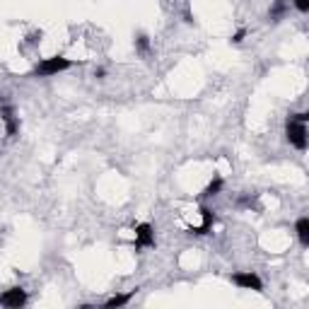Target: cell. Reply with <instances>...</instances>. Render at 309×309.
I'll return each mask as SVG.
<instances>
[{"label":"cell","mask_w":309,"mask_h":309,"mask_svg":"<svg viewBox=\"0 0 309 309\" xmlns=\"http://www.w3.org/2000/svg\"><path fill=\"white\" fill-rule=\"evenodd\" d=\"M70 65H73V60L63 58V56H51V58H43L34 68V73L41 77H49V75H58L63 70H68Z\"/></svg>","instance_id":"obj_1"},{"label":"cell","mask_w":309,"mask_h":309,"mask_svg":"<svg viewBox=\"0 0 309 309\" xmlns=\"http://www.w3.org/2000/svg\"><path fill=\"white\" fill-rule=\"evenodd\" d=\"M285 136H288V143L297 150H304L307 147V126L300 123L295 119H288V126H285Z\"/></svg>","instance_id":"obj_2"},{"label":"cell","mask_w":309,"mask_h":309,"mask_svg":"<svg viewBox=\"0 0 309 309\" xmlns=\"http://www.w3.org/2000/svg\"><path fill=\"white\" fill-rule=\"evenodd\" d=\"M25 302H27L25 288H10V290H5L0 295V304H3V307L19 309V307H25Z\"/></svg>","instance_id":"obj_3"},{"label":"cell","mask_w":309,"mask_h":309,"mask_svg":"<svg viewBox=\"0 0 309 309\" xmlns=\"http://www.w3.org/2000/svg\"><path fill=\"white\" fill-rule=\"evenodd\" d=\"M133 244H136V249H143V247H152V244H154V230H152V225H147V223H140V225H138Z\"/></svg>","instance_id":"obj_4"},{"label":"cell","mask_w":309,"mask_h":309,"mask_svg":"<svg viewBox=\"0 0 309 309\" xmlns=\"http://www.w3.org/2000/svg\"><path fill=\"white\" fill-rule=\"evenodd\" d=\"M232 283L244 288V290H256V292L263 288V283H261V278L256 273H234L232 275Z\"/></svg>","instance_id":"obj_5"},{"label":"cell","mask_w":309,"mask_h":309,"mask_svg":"<svg viewBox=\"0 0 309 309\" xmlns=\"http://www.w3.org/2000/svg\"><path fill=\"white\" fill-rule=\"evenodd\" d=\"M0 116L5 121V130H8V136H15L19 128V121L15 116V109L10 106V104H0Z\"/></svg>","instance_id":"obj_6"},{"label":"cell","mask_w":309,"mask_h":309,"mask_svg":"<svg viewBox=\"0 0 309 309\" xmlns=\"http://www.w3.org/2000/svg\"><path fill=\"white\" fill-rule=\"evenodd\" d=\"M201 215H203V225L201 227H193V234H206L210 227H213V223H215V215H213V210H208V208H201Z\"/></svg>","instance_id":"obj_7"},{"label":"cell","mask_w":309,"mask_h":309,"mask_svg":"<svg viewBox=\"0 0 309 309\" xmlns=\"http://www.w3.org/2000/svg\"><path fill=\"white\" fill-rule=\"evenodd\" d=\"M295 227H297V234H300V241H302V244H304V247H307V244H309V217H300Z\"/></svg>","instance_id":"obj_8"},{"label":"cell","mask_w":309,"mask_h":309,"mask_svg":"<svg viewBox=\"0 0 309 309\" xmlns=\"http://www.w3.org/2000/svg\"><path fill=\"white\" fill-rule=\"evenodd\" d=\"M128 302H130V292H128V295H116V297H112V300H106L104 307L114 309V307H123V304H128Z\"/></svg>","instance_id":"obj_9"},{"label":"cell","mask_w":309,"mask_h":309,"mask_svg":"<svg viewBox=\"0 0 309 309\" xmlns=\"http://www.w3.org/2000/svg\"><path fill=\"white\" fill-rule=\"evenodd\" d=\"M223 186H225V181L217 176V179H213V181H210V184L206 186L203 196H215V193H220V191H223Z\"/></svg>","instance_id":"obj_10"},{"label":"cell","mask_w":309,"mask_h":309,"mask_svg":"<svg viewBox=\"0 0 309 309\" xmlns=\"http://www.w3.org/2000/svg\"><path fill=\"white\" fill-rule=\"evenodd\" d=\"M136 49H138V53L147 56V53H150V39H147L145 34H140V36L136 39Z\"/></svg>","instance_id":"obj_11"},{"label":"cell","mask_w":309,"mask_h":309,"mask_svg":"<svg viewBox=\"0 0 309 309\" xmlns=\"http://www.w3.org/2000/svg\"><path fill=\"white\" fill-rule=\"evenodd\" d=\"M285 8H288V5H285V0H275V5L271 8V12H268V15H271V19L283 17V15H285Z\"/></svg>","instance_id":"obj_12"},{"label":"cell","mask_w":309,"mask_h":309,"mask_svg":"<svg viewBox=\"0 0 309 309\" xmlns=\"http://www.w3.org/2000/svg\"><path fill=\"white\" fill-rule=\"evenodd\" d=\"M290 119L300 121V123H307V121H309V114H307V112H300V114H290Z\"/></svg>","instance_id":"obj_13"},{"label":"cell","mask_w":309,"mask_h":309,"mask_svg":"<svg viewBox=\"0 0 309 309\" xmlns=\"http://www.w3.org/2000/svg\"><path fill=\"white\" fill-rule=\"evenodd\" d=\"M295 8L300 12H309V0H295Z\"/></svg>","instance_id":"obj_14"},{"label":"cell","mask_w":309,"mask_h":309,"mask_svg":"<svg viewBox=\"0 0 309 309\" xmlns=\"http://www.w3.org/2000/svg\"><path fill=\"white\" fill-rule=\"evenodd\" d=\"M244 36H247V29H239L237 34L232 36V43H239V41H244Z\"/></svg>","instance_id":"obj_15"}]
</instances>
